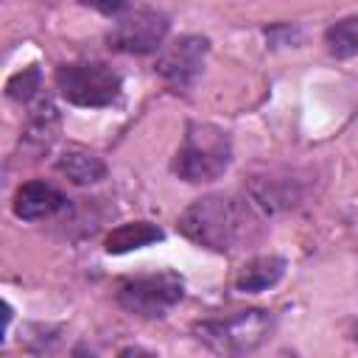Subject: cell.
<instances>
[{"label":"cell","instance_id":"cell-15","mask_svg":"<svg viewBox=\"0 0 358 358\" xmlns=\"http://www.w3.org/2000/svg\"><path fill=\"white\" fill-rule=\"evenodd\" d=\"M117 358H157V355L148 352V350H143V347H126V350L117 352Z\"/></svg>","mask_w":358,"mask_h":358},{"label":"cell","instance_id":"cell-11","mask_svg":"<svg viewBox=\"0 0 358 358\" xmlns=\"http://www.w3.org/2000/svg\"><path fill=\"white\" fill-rule=\"evenodd\" d=\"M56 168L73 182V185H95L106 176V162L84 148H67L59 159Z\"/></svg>","mask_w":358,"mask_h":358},{"label":"cell","instance_id":"cell-5","mask_svg":"<svg viewBox=\"0 0 358 358\" xmlns=\"http://www.w3.org/2000/svg\"><path fill=\"white\" fill-rule=\"evenodd\" d=\"M182 296H185V282L176 271L126 277L117 282V291H115L117 305L143 319L165 316V310H171Z\"/></svg>","mask_w":358,"mask_h":358},{"label":"cell","instance_id":"cell-3","mask_svg":"<svg viewBox=\"0 0 358 358\" xmlns=\"http://www.w3.org/2000/svg\"><path fill=\"white\" fill-rule=\"evenodd\" d=\"M232 162V140L213 123H187L173 157V173L190 185L215 182Z\"/></svg>","mask_w":358,"mask_h":358},{"label":"cell","instance_id":"cell-16","mask_svg":"<svg viewBox=\"0 0 358 358\" xmlns=\"http://www.w3.org/2000/svg\"><path fill=\"white\" fill-rule=\"evenodd\" d=\"M355 338H358V327H355Z\"/></svg>","mask_w":358,"mask_h":358},{"label":"cell","instance_id":"cell-7","mask_svg":"<svg viewBox=\"0 0 358 358\" xmlns=\"http://www.w3.org/2000/svg\"><path fill=\"white\" fill-rule=\"evenodd\" d=\"M207 50H210V42L204 36H196V34L179 36L159 53L154 70L173 90H187L199 78L204 59H207Z\"/></svg>","mask_w":358,"mask_h":358},{"label":"cell","instance_id":"cell-13","mask_svg":"<svg viewBox=\"0 0 358 358\" xmlns=\"http://www.w3.org/2000/svg\"><path fill=\"white\" fill-rule=\"evenodd\" d=\"M56 123H59V115H56V106L50 103V101H42L36 109H34V115H31V123H28V140H36L39 145H48L50 143V131L56 129Z\"/></svg>","mask_w":358,"mask_h":358},{"label":"cell","instance_id":"cell-12","mask_svg":"<svg viewBox=\"0 0 358 358\" xmlns=\"http://www.w3.org/2000/svg\"><path fill=\"white\" fill-rule=\"evenodd\" d=\"M324 45L336 59H350L358 53V14L333 22L324 31Z\"/></svg>","mask_w":358,"mask_h":358},{"label":"cell","instance_id":"cell-10","mask_svg":"<svg viewBox=\"0 0 358 358\" xmlns=\"http://www.w3.org/2000/svg\"><path fill=\"white\" fill-rule=\"evenodd\" d=\"M162 241V229L151 221H129V224H120L117 229H112L103 241L106 246V255H126L131 249H143L148 243H157Z\"/></svg>","mask_w":358,"mask_h":358},{"label":"cell","instance_id":"cell-8","mask_svg":"<svg viewBox=\"0 0 358 358\" xmlns=\"http://www.w3.org/2000/svg\"><path fill=\"white\" fill-rule=\"evenodd\" d=\"M64 204H67V199H64L62 190H56L48 182L31 179V182H25V185L17 187L14 201H11V210L22 221H42V218H50L59 210H64Z\"/></svg>","mask_w":358,"mask_h":358},{"label":"cell","instance_id":"cell-4","mask_svg":"<svg viewBox=\"0 0 358 358\" xmlns=\"http://www.w3.org/2000/svg\"><path fill=\"white\" fill-rule=\"evenodd\" d=\"M59 95L73 106H109L120 95V76L103 62H70L56 70Z\"/></svg>","mask_w":358,"mask_h":358},{"label":"cell","instance_id":"cell-1","mask_svg":"<svg viewBox=\"0 0 358 358\" xmlns=\"http://www.w3.org/2000/svg\"><path fill=\"white\" fill-rule=\"evenodd\" d=\"M176 224L185 238L218 255H229L257 238L255 213L243 199L229 193H210L196 199Z\"/></svg>","mask_w":358,"mask_h":358},{"label":"cell","instance_id":"cell-9","mask_svg":"<svg viewBox=\"0 0 358 358\" xmlns=\"http://www.w3.org/2000/svg\"><path fill=\"white\" fill-rule=\"evenodd\" d=\"M285 274V257L280 255H260L252 257L235 277V288L243 294H260L266 288H271L274 282H280V277Z\"/></svg>","mask_w":358,"mask_h":358},{"label":"cell","instance_id":"cell-6","mask_svg":"<svg viewBox=\"0 0 358 358\" xmlns=\"http://www.w3.org/2000/svg\"><path fill=\"white\" fill-rule=\"evenodd\" d=\"M171 20L159 8H126L120 17L112 20V31L106 34L109 50L117 53H131V56H145L162 48L168 36Z\"/></svg>","mask_w":358,"mask_h":358},{"label":"cell","instance_id":"cell-2","mask_svg":"<svg viewBox=\"0 0 358 358\" xmlns=\"http://www.w3.org/2000/svg\"><path fill=\"white\" fill-rule=\"evenodd\" d=\"M274 330V316L266 308H246L229 316L193 324V336L221 358H243L266 344Z\"/></svg>","mask_w":358,"mask_h":358},{"label":"cell","instance_id":"cell-14","mask_svg":"<svg viewBox=\"0 0 358 358\" xmlns=\"http://www.w3.org/2000/svg\"><path fill=\"white\" fill-rule=\"evenodd\" d=\"M39 84H42V73H39V67L31 64V67H25L22 73H17V76L8 78V84H6V95H8L11 101L28 103V101L36 95Z\"/></svg>","mask_w":358,"mask_h":358}]
</instances>
